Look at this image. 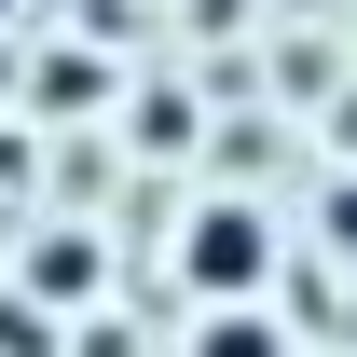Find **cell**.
Masks as SVG:
<instances>
[{"label": "cell", "instance_id": "cell-1", "mask_svg": "<svg viewBox=\"0 0 357 357\" xmlns=\"http://www.w3.org/2000/svg\"><path fill=\"white\" fill-rule=\"evenodd\" d=\"M261 261H275V234H261V206H206V220L178 234V275H192L206 303H234V289H261Z\"/></svg>", "mask_w": 357, "mask_h": 357}, {"label": "cell", "instance_id": "cell-4", "mask_svg": "<svg viewBox=\"0 0 357 357\" xmlns=\"http://www.w3.org/2000/svg\"><path fill=\"white\" fill-rule=\"evenodd\" d=\"M0 14H14V0H0Z\"/></svg>", "mask_w": 357, "mask_h": 357}, {"label": "cell", "instance_id": "cell-2", "mask_svg": "<svg viewBox=\"0 0 357 357\" xmlns=\"http://www.w3.org/2000/svg\"><path fill=\"white\" fill-rule=\"evenodd\" d=\"M192 357H289V330H275V316H248V303H220Z\"/></svg>", "mask_w": 357, "mask_h": 357}, {"label": "cell", "instance_id": "cell-3", "mask_svg": "<svg viewBox=\"0 0 357 357\" xmlns=\"http://www.w3.org/2000/svg\"><path fill=\"white\" fill-rule=\"evenodd\" d=\"M28 275H42L55 303H83V289H96V248H83V234H69V248H28Z\"/></svg>", "mask_w": 357, "mask_h": 357}]
</instances>
